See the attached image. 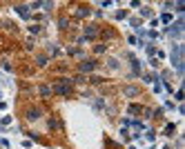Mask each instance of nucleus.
Returning a JSON list of instances; mask_svg holds the SVG:
<instances>
[{
    "instance_id": "nucleus-8",
    "label": "nucleus",
    "mask_w": 185,
    "mask_h": 149,
    "mask_svg": "<svg viewBox=\"0 0 185 149\" xmlns=\"http://www.w3.org/2000/svg\"><path fill=\"white\" fill-rule=\"evenodd\" d=\"M85 33H87V38H94V36H96V33H98V29H96V27H87V29H85Z\"/></svg>"
},
{
    "instance_id": "nucleus-1",
    "label": "nucleus",
    "mask_w": 185,
    "mask_h": 149,
    "mask_svg": "<svg viewBox=\"0 0 185 149\" xmlns=\"http://www.w3.org/2000/svg\"><path fill=\"white\" fill-rule=\"evenodd\" d=\"M71 83H74V80L63 78L58 85H54V93H58V96H69V93H71Z\"/></svg>"
},
{
    "instance_id": "nucleus-21",
    "label": "nucleus",
    "mask_w": 185,
    "mask_h": 149,
    "mask_svg": "<svg viewBox=\"0 0 185 149\" xmlns=\"http://www.w3.org/2000/svg\"><path fill=\"white\" fill-rule=\"evenodd\" d=\"M163 149H172V147H167V145H165V147H163Z\"/></svg>"
},
{
    "instance_id": "nucleus-6",
    "label": "nucleus",
    "mask_w": 185,
    "mask_h": 149,
    "mask_svg": "<svg viewBox=\"0 0 185 149\" xmlns=\"http://www.w3.org/2000/svg\"><path fill=\"white\" fill-rule=\"evenodd\" d=\"M123 93H125V96H138V87L127 85V87H123Z\"/></svg>"
},
{
    "instance_id": "nucleus-5",
    "label": "nucleus",
    "mask_w": 185,
    "mask_h": 149,
    "mask_svg": "<svg viewBox=\"0 0 185 149\" xmlns=\"http://www.w3.org/2000/svg\"><path fill=\"white\" fill-rule=\"evenodd\" d=\"M16 14L22 18H31V14H29V7L27 5H16Z\"/></svg>"
},
{
    "instance_id": "nucleus-18",
    "label": "nucleus",
    "mask_w": 185,
    "mask_h": 149,
    "mask_svg": "<svg viewBox=\"0 0 185 149\" xmlns=\"http://www.w3.org/2000/svg\"><path fill=\"white\" fill-rule=\"evenodd\" d=\"M141 16L147 18V16H152V11H150V9H141Z\"/></svg>"
},
{
    "instance_id": "nucleus-16",
    "label": "nucleus",
    "mask_w": 185,
    "mask_h": 149,
    "mask_svg": "<svg viewBox=\"0 0 185 149\" xmlns=\"http://www.w3.org/2000/svg\"><path fill=\"white\" fill-rule=\"evenodd\" d=\"M49 93H51L49 87H40V96H49Z\"/></svg>"
},
{
    "instance_id": "nucleus-14",
    "label": "nucleus",
    "mask_w": 185,
    "mask_h": 149,
    "mask_svg": "<svg viewBox=\"0 0 185 149\" xmlns=\"http://www.w3.org/2000/svg\"><path fill=\"white\" fill-rule=\"evenodd\" d=\"M29 29H31V33H40V31H42V27H40V25H31Z\"/></svg>"
},
{
    "instance_id": "nucleus-15",
    "label": "nucleus",
    "mask_w": 185,
    "mask_h": 149,
    "mask_svg": "<svg viewBox=\"0 0 185 149\" xmlns=\"http://www.w3.org/2000/svg\"><path fill=\"white\" fill-rule=\"evenodd\" d=\"M145 138H147V140H154V138H156V133H154V131H152V129H150V131H147V133H145Z\"/></svg>"
},
{
    "instance_id": "nucleus-19",
    "label": "nucleus",
    "mask_w": 185,
    "mask_h": 149,
    "mask_svg": "<svg viewBox=\"0 0 185 149\" xmlns=\"http://www.w3.org/2000/svg\"><path fill=\"white\" fill-rule=\"evenodd\" d=\"M161 20H163V22H169V20H172V16H169V14H163V18H161Z\"/></svg>"
},
{
    "instance_id": "nucleus-10",
    "label": "nucleus",
    "mask_w": 185,
    "mask_h": 149,
    "mask_svg": "<svg viewBox=\"0 0 185 149\" xmlns=\"http://www.w3.org/2000/svg\"><path fill=\"white\" fill-rule=\"evenodd\" d=\"M87 14H89V9H87V7H78V11H76V16H80V18L87 16Z\"/></svg>"
},
{
    "instance_id": "nucleus-12",
    "label": "nucleus",
    "mask_w": 185,
    "mask_h": 149,
    "mask_svg": "<svg viewBox=\"0 0 185 149\" xmlns=\"http://www.w3.org/2000/svg\"><path fill=\"white\" fill-rule=\"evenodd\" d=\"M143 109L138 107V105H129V114H141Z\"/></svg>"
},
{
    "instance_id": "nucleus-2",
    "label": "nucleus",
    "mask_w": 185,
    "mask_h": 149,
    "mask_svg": "<svg viewBox=\"0 0 185 149\" xmlns=\"http://www.w3.org/2000/svg\"><path fill=\"white\" fill-rule=\"evenodd\" d=\"M40 116H42V109H38V107H31V109H27V111H25V118L29 120V123H36Z\"/></svg>"
},
{
    "instance_id": "nucleus-4",
    "label": "nucleus",
    "mask_w": 185,
    "mask_h": 149,
    "mask_svg": "<svg viewBox=\"0 0 185 149\" xmlns=\"http://www.w3.org/2000/svg\"><path fill=\"white\" fill-rule=\"evenodd\" d=\"M181 31H183V20H176V22L169 27V29H165V33H167V36H178Z\"/></svg>"
},
{
    "instance_id": "nucleus-22",
    "label": "nucleus",
    "mask_w": 185,
    "mask_h": 149,
    "mask_svg": "<svg viewBox=\"0 0 185 149\" xmlns=\"http://www.w3.org/2000/svg\"><path fill=\"white\" fill-rule=\"evenodd\" d=\"M0 96H2V93H0Z\"/></svg>"
},
{
    "instance_id": "nucleus-13",
    "label": "nucleus",
    "mask_w": 185,
    "mask_h": 149,
    "mask_svg": "<svg viewBox=\"0 0 185 149\" xmlns=\"http://www.w3.org/2000/svg\"><path fill=\"white\" fill-rule=\"evenodd\" d=\"M36 62H38V67H45V65H47V58H45V56H38Z\"/></svg>"
},
{
    "instance_id": "nucleus-7",
    "label": "nucleus",
    "mask_w": 185,
    "mask_h": 149,
    "mask_svg": "<svg viewBox=\"0 0 185 149\" xmlns=\"http://www.w3.org/2000/svg\"><path fill=\"white\" fill-rule=\"evenodd\" d=\"M92 69H96V62H94V60H85L83 65H80V71H92Z\"/></svg>"
},
{
    "instance_id": "nucleus-9",
    "label": "nucleus",
    "mask_w": 185,
    "mask_h": 149,
    "mask_svg": "<svg viewBox=\"0 0 185 149\" xmlns=\"http://www.w3.org/2000/svg\"><path fill=\"white\" fill-rule=\"evenodd\" d=\"M174 129H176V127H174V125H165V136H174Z\"/></svg>"
},
{
    "instance_id": "nucleus-20",
    "label": "nucleus",
    "mask_w": 185,
    "mask_h": 149,
    "mask_svg": "<svg viewBox=\"0 0 185 149\" xmlns=\"http://www.w3.org/2000/svg\"><path fill=\"white\" fill-rule=\"evenodd\" d=\"M110 67L112 69H118V60H110Z\"/></svg>"
},
{
    "instance_id": "nucleus-3",
    "label": "nucleus",
    "mask_w": 185,
    "mask_h": 149,
    "mask_svg": "<svg viewBox=\"0 0 185 149\" xmlns=\"http://www.w3.org/2000/svg\"><path fill=\"white\" fill-rule=\"evenodd\" d=\"M181 51H183L181 45H174V47H172V62L176 67H181Z\"/></svg>"
},
{
    "instance_id": "nucleus-11",
    "label": "nucleus",
    "mask_w": 185,
    "mask_h": 149,
    "mask_svg": "<svg viewBox=\"0 0 185 149\" xmlns=\"http://www.w3.org/2000/svg\"><path fill=\"white\" fill-rule=\"evenodd\" d=\"M132 69H134V74H138V71H141V62H138V60H134V58H132Z\"/></svg>"
},
{
    "instance_id": "nucleus-17",
    "label": "nucleus",
    "mask_w": 185,
    "mask_h": 149,
    "mask_svg": "<svg viewBox=\"0 0 185 149\" xmlns=\"http://www.w3.org/2000/svg\"><path fill=\"white\" fill-rule=\"evenodd\" d=\"M58 25H60V29H67V25H69V20H67V18H63V20H60Z\"/></svg>"
}]
</instances>
